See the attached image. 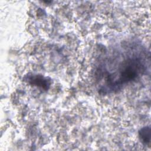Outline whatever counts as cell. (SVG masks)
Masks as SVG:
<instances>
[{
  "mask_svg": "<svg viewBox=\"0 0 151 151\" xmlns=\"http://www.w3.org/2000/svg\"><path fill=\"white\" fill-rule=\"evenodd\" d=\"M32 83L35 86L41 87L44 89L48 88L50 86V81L47 78H45L41 76H35L30 79Z\"/></svg>",
  "mask_w": 151,
  "mask_h": 151,
  "instance_id": "obj_2",
  "label": "cell"
},
{
  "mask_svg": "<svg viewBox=\"0 0 151 151\" xmlns=\"http://www.w3.org/2000/svg\"><path fill=\"white\" fill-rule=\"evenodd\" d=\"M139 137L142 141V142L145 144L146 145H147L149 147L150 146V127L149 126L144 127L142 129H141L139 132Z\"/></svg>",
  "mask_w": 151,
  "mask_h": 151,
  "instance_id": "obj_3",
  "label": "cell"
},
{
  "mask_svg": "<svg viewBox=\"0 0 151 151\" xmlns=\"http://www.w3.org/2000/svg\"><path fill=\"white\" fill-rule=\"evenodd\" d=\"M143 65L137 60L130 59L123 64L119 77L115 84H122L135 79L143 70Z\"/></svg>",
  "mask_w": 151,
  "mask_h": 151,
  "instance_id": "obj_1",
  "label": "cell"
}]
</instances>
